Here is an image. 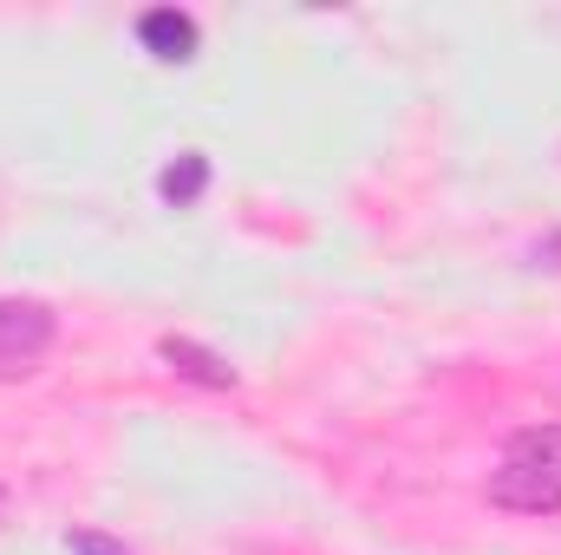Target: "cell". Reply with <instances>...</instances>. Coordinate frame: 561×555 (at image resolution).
Returning a JSON list of instances; mask_svg holds the SVG:
<instances>
[{
  "label": "cell",
  "mask_w": 561,
  "mask_h": 555,
  "mask_svg": "<svg viewBox=\"0 0 561 555\" xmlns=\"http://www.w3.org/2000/svg\"><path fill=\"white\" fill-rule=\"evenodd\" d=\"M53 333H59L53 307H39V301H0V380L33 373L46 360Z\"/></svg>",
  "instance_id": "cell-1"
},
{
  "label": "cell",
  "mask_w": 561,
  "mask_h": 555,
  "mask_svg": "<svg viewBox=\"0 0 561 555\" xmlns=\"http://www.w3.org/2000/svg\"><path fill=\"white\" fill-rule=\"evenodd\" d=\"M490 503L516 517H561V471L536 457H503V471H490Z\"/></svg>",
  "instance_id": "cell-2"
},
{
  "label": "cell",
  "mask_w": 561,
  "mask_h": 555,
  "mask_svg": "<svg viewBox=\"0 0 561 555\" xmlns=\"http://www.w3.org/2000/svg\"><path fill=\"white\" fill-rule=\"evenodd\" d=\"M138 39L150 59H163V66H183V59H196V20L183 13V7H150L138 20Z\"/></svg>",
  "instance_id": "cell-3"
},
{
  "label": "cell",
  "mask_w": 561,
  "mask_h": 555,
  "mask_svg": "<svg viewBox=\"0 0 561 555\" xmlns=\"http://www.w3.org/2000/svg\"><path fill=\"white\" fill-rule=\"evenodd\" d=\"M157 353H163V366H170V373H183V380H196V386H216V393H229V386H236V366H229V360H216V353H209V347H196V340H176V333H170Z\"/></svg>",
  "instance_id": "cell-4"
},
{
  "label": "cell",
  "mask_w": 561,
  "mask_h": 555,
  "mask_svg": "<svg viewBox=\"0 0 561 555\" xmlns=\"http://www.w3.org/2000/svg\"><path fill=\"white\" fill-rule=\"evenodd\" d=\"M203 190H209V157H203V150H183V157L163 163V177H157V196H163L170 209L203 203Z\"/></svg>",
  "instance_id": "cell-5"
},
{
  "label": "cell",
  "mask_w": 561,
  "mask_h": 555,
  "mask_svg": "<svg viewBox=\"0 0 561 555\" xmlns=\"http://www.w3.org/2000/svg\"><path fill=\"white\" fill-rule=\"evenodd\" d=\"M510 457H536V464L561 471V424H529V431H516Z\"/></svg>",
  "instance_id": "cell-6"
},
{
  "label": "cell",
  "mask_w": 561,
  "mask_h": 555,
  "mask_svg": "<svg viewBox=\"0 0 561 555\" xmlns=\"http://www.w3.org/2000/svg\"><path fill=\"white\" fill-rule=\"evenodd\" d=\"M66 543H72V555H131L125 543H112V536H99V530H72Z\"/></svg>",
  "instance_id": "cell-7"
}]
</instances>
